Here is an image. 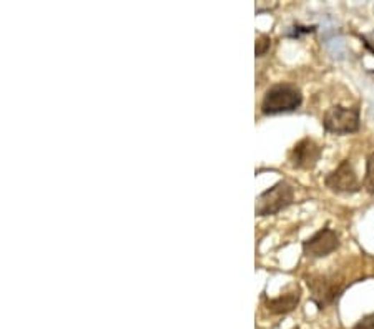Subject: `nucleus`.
Returning a JSON list of instances; mask_svg holds the SVG:
<instances>
[{
  "label": "nucleus",
  "mask_w": 374,
  "mask_h": 329,
  "mask_svg": "<svg viewBox=\"0 0 374 329\" xmlns=\"http://www.w3.org/2000/svg\"><path fill=\"white\" fill-rule=\"evenodd\" d=\"M271 47V39L268 35H261L258 37L257 40V57H263L266 55L268 50Z\"/></svg>",
  "instance_id": "10"
},
{
  "label": "nucleus",
  "mask_w": 374,
  "mask_h": 329,
  "mask_svg": "<svg viewBox=\"0 0 374 329\" xmlns=\"http://www.w3.org/2000/svg\"><path fill=\"white\" fill-rule=\"evenodd\" d=\"M303 103L300 88L291 83H276L266 90L261 102L263 115H279V113L295 112Z\"/></svg>",
  "instance_id": "1"
},
{
  "label": "nucleus",
  "mask_w": 374,
  "mask_h": 329,
  "mask_svg": "<svg viewBox=\"0 0 374 329\" xmlns=\"http://www.w3.org/2000/svg\"><path fill=\"white\" fill-rule=\"evenodd\" d=\"M300 299L301 289L298 286H291L290 289H286L279 296L271 299L265 298V306L271 314H288L296 310V306L300 305Z\"/></svg>",
  "instance_id": "8"
},
{
  "label": "nucleus",
  "mask_w": 374,
  "mask_h": 329,
  "mask_svg": "<svg viewBox=\"0 0 374 329\" xmlns=\"http://www.w3.org/2000/svg\"><path fill=\"white\" fill-rule=\"evenodd\" d=\"M293 329H298V328H293Z\"/></svg>",
  "instance_id": "13"
},
{
  "label": "nucleus",
  "mask_w": 374,
  "mask_h": 329,
  "mask_svg": "<svg viewBox=\"0 0 374 329\" xmlns=\"http://www.w3.org/2000/svg\"><path fill=\"white\" fill-rule=\"evenodd\" d=\"M323 149L311 138H303L293 146L290 155H288V162L296 170H313L320 162Z\"/></svg>",
  "instance_id": "7"
},
{
  "label": "nucleus",
  "mask_w": 374,
  "mask_h": 329,
  "mask_svg": "<svg viewBox=\"0 0 374 329\" xmlns=\"http://www.w3.org/2000/svg\"><path fill=\"white\" fill-rule=\"evenodd\" d=\"M339 248V236L331 228H321L303 243V253L308 258H326Z\"/></svg>",
  "instance_id": "5"
},
{
  "label": "nucleus",
  "mask_w": 374,
  "mask_h": 329,
  "mask_svg": "<svg viewBox=\"0 0 374 329\" xmlns=\"http://www.w3.org/2000/svg\"><path fill=\"white\" fill-rule=\"evenodd\" d=\"M364 188L369 193H374V153L366 160V175H364Z\"/></svg>",
  "instance_id": "9"
},
{
  "label": "nucleus",
  "mask_w": 374,
  "mask_h": 329,
  "mask_svg": "<svg viewBox=\"0 0 374 329\" xmlns=\"http://www.w3.org/2000/svg\"><path fill=\"white\" fill-rule=\"evenodd\" d=\"M306 282H308V288L311 291V301L320 310H325L326 306L333 305L344 289L333 278L323 276V274H313Z\"/></svg>",
  "instance_id": "4"
},
{
  "label": "nucleus",
  "mask_w": 374,
  "mask_h": 329,
  "mask_svg": "<svg viewBox=\"0 0 374 329\" xmlns=\"http://www.w3.org/2000/svg\"><path fill=\"white\" fill-rule=\"evenodd\" d=\"M359 108L334 105V107L326 110L325 117H323V126H325V130L334 135L356 133L359 130Z\"/></svg>",
  "instance_id": "3"
},
{
  "label": "nucleus",
  "mask_w": 374,
  "mask_h": 329,
  "mask_svg": "<svg viewBox=\"0 0 374 329\" xmlns=\"http://www.w3.org/2000/svg\"><path fill=\"white\" fill-rule=\"evenodd\" d=\"M352 329H374V313L361 318Z\"/></svg>",
  "instance_id": "11"
},
{
  "label": "nucleus",
  "mask_w": 374,
  "mask_h": 329,
  "mask_svg": "<svg viewBox=\"0 0 374 329\" xmlns=\"http://www.w3.org/2000/svg\"><path fill=\"white\" fill-rule=\"evenodd\" d=\"M325 185L334 193H358L361 183L350 160H343L325 178Z\"/></svg>",
  "instance_id": "6"
},
{
  "label": "nucleus",
  "mask_w": 374,
  "mask_h": 329,
  "mask_svg": "<svg viewBox=\"0 0 374 329\" xmlns=\"http://www.w3.org/2000/svg\"><path fill=\"white\" fill-rule=\"evenodd\" d=\"M295 203V188L288 181H278L257 200V217H273Z\"/></svg>",
  "instance_id": "2"
},
{
  "label": "nucleus",
  "mask_w": 374,
  "mask_h": 329,
  "mask_svg": "<svg viewBox=\"0 0 374 329\" xmlns=\"http://www.w3.org/2000/svg\"><path fill=\"white\" fill-rule=\"evenodd\" d=\"M361 40H363L364 47L374 55V33L373 35H361Z\"/></svg>",
  "instance_id": "12"
}]
</instances>
